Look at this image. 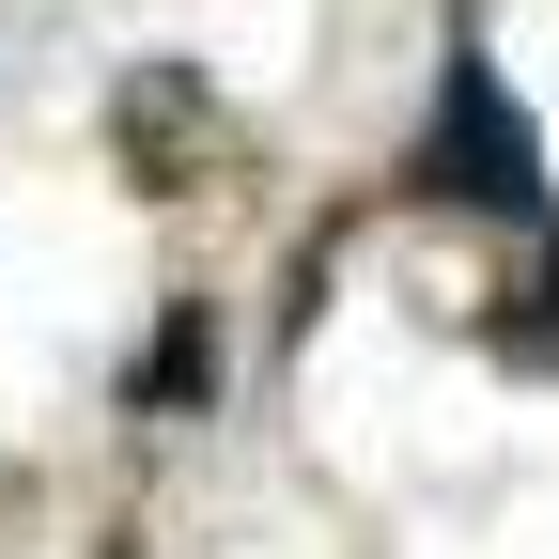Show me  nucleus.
<instances>
[{"label":"nucleus","instance_id":"obj_1","mask_svg":"<svg viewBox=\"0 0 559 559\" xmlns=\"http://www.w3.org/2000/svg\"><path fill=\"white\" fill-rule=\"evenodd\" d=\"M404 187H419V202H451V218H513V234H544V218H559V187H544V124L513 109L498 47H451L436 124H419Z\"/></svg>","mask_w":559,"mask_h":559},{"label":"nucleus","instance_id":"obj_2","mask_svg":"<svg viewBox=\"0 0 559 559\" xmlns=\"http://www.w3.org/2000/svg\"><path fill=\"white\" fill-rule=\"evenodd\" d=\"M481 342H498V358H544V373H559V218H544V249H528V280H513L498 311H481Z\"/></svg>","mask_w":559,"mask_h":559},{"label":"nucleus","instance_id":"obj_3","mask_svg":"<svg viewBox=\"0 0 559 559\" xmlns=\"http://www.w3.org/2000/svg\"><path fill=\"white\" fill-rule=\"evenodd\" d=\"M218 389V342L202 326H156V358H140V404H202Z\"/></svg>","mask_w":559,"mask_h":559}]
</instances>
